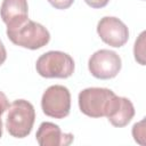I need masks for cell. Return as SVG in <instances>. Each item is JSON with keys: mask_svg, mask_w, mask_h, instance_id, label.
<instances>
[{"mask_svg": "<svg viewBox=\"0 0 146 146\" xmlns=\"http://www.w3.org/2000/svg\"><path fill=\"white\" fill-rule=\"evenodd\" d=\"M7 36L14 44L31 50L40 49L50 41L49 31L31 19H26L18 26L7 27Z\"/></svg>", "mask_w": 146, "mask_h": 146, "instance_id": "cell-1", "label": "cell"}, {"mask_svg": "<svg viewBox=\"0 0 146 146\" xmlns=\"http://www.w3.org/2000/svg\"><path fill=\"white\" fill-rule=\"evenodd\" d=\"M6 129L15 138L27 137L35 121V110L33 105L25 99H16L7 110Z\"/></svg>", "mask_w": 146, "mask_h": 146, "instance_id": "cell-2", "label": "cell"}, {"mask_svg": "<svg viewBox=\"0 0 146 146\" xmlns=\"http://www.w3.org/2000/svg\"><path fill=\"white\" fill-rule=\"evenodd\" d=\"M74 67L73 58L68 54L58 50L44 52L35 63V70L39 75L47 79L70 78L74 72Z\"/></svg>", "mask_w": 146, "mask_h": 146, "instance_id": "cell-3", "label": "cell"}, {"mask_svg": "<svg viewBox=\"0 0 146 146\" xmlns=\"http://www.w3.org/2000/svg\"><path fill=\"white\" fill-rule=\"evenodd\" d=\"M115 94L107 88H87L80 91L78 102L80 111L90 117L106 116Z\"/></svg>", "mask_w": 146, "mask_h": 146, "instance_id": "cell-4", "label": "cell"}, {"mask_svg": "<svg viewBox=\"0 0 146 146\" xmlns=\"http://www.w3.org/2000/svg\"><path fill=\"white\" fill-rule=\"evenodd\" d=\"M41 108L47 116L55 119L66 117L71 110L70 90L60 84L50 86L42 95Z\"/></svg>", "mask_w": 146, "mask_h": 146, "instance_id": "cell-5", "label": "cell"}, {"mask_svg": "<svg viewBox=\"0 0 146 146\" xmlns=\"http://www.w3.org/2000/svg\"><path fill=\"white\" fill-rule=\"evenodd\" d=\"M122 67L121 57L113 50L100 49L91 55L88 62V68L92 76L100 80L115 78Z\"/></svg>", "mask_w": 146, "mask_h": 146, "instance_id": "cell-6", "label": "cell"}, {"mask_svg": "<svg viewBox=\"0 0 146 146\" xmlns=\"http://www.w3.org/2000/svg\"><path fill=\"white\" fill-rule=\"evenodd\" d=\"M97 33L102 41L114 48L124 46L129 40V30L127 25L121 19L113 16L100 18L97 24Z\"/></svg>", "mask_w": 146, "mask_h": 146, "instance_id": "cell-7", "label": "cell"}, {"mask_svg": "<svg viewBox=\"0 0 146 146\" xmlns=\"http://www.w3.org/2000/svg\"><path fill=\"white\" fill-rule=\"evenodd\" d=\"M35 138L40 146H67L73 141L74 136L73 133H64L52 122H42L39 125Z\"/></svg>", "mask_w": 146, "mask_h": 146, "instance_id": "cell-8", "label": "cell"}, {"mask_svg": "<svg viewBox=\"0 0 146 146\" xmlns=\"http://www.w3.org/2000/svg\"><path fill=\"white\" fill-rule=\"evenodd\" d=\"M0 16L7 27H15L29 19V6L26 0H3L0 7Z\"/></svg>", "mask_w": 146, "mask_h": 146, "instance_id": "cell-9", "label": "cell"}, {"mask_svg": "<svg viewBox=\"0 0 146 146\" xmlns=\"http://www.w3.org/2000/svg\"><path fill=\"white\" fill-rule=\"evenodd\" d=\"M135 115V107L130 99L125 97H115L112 100L106 117L112 125L116 128L125 127Z\"/></svg>", "mask_w": 146, "mask_h": 146, "instance_id": "cell-10", "label": "cell"}, {"mask_svg": "<svg viewBox=\"0 0 146 146\" xmlns=\"http://www.w3.org/2000/svg\"><path fill=\"white\" fill-rule=\"evenodd\" d=\"M133 55H135V59L140 64V65H145V32H141L139 38L136 40L135 42V47H133Z\"/></svg>", "mask_w": 146, "mask_h": 146, "instance_id": "cell-11", "label": "cell"}, {"mask_svg": "<svg viewBox=\"0 0 146 146\" xmlns=\"http://www.w3.org/2000/svg\"><path fill=\"white\" fill-rule=\"evenodd\" d=\"M144 120H141L140 122L138 123H135L133 127H132V136H133V139L139 143L140 145H144V137H145V128H144Z\"/></svg>", "mask_w": 146, "mask_h": 146, "instance_id": "cell-12", "label": "cell"}, {"mask_svg": "<svg viewBox=\"0 0 146 146\" xmlns=\"http://www.w3.org/2000/svg\"><path fill=\"white\" fill-rule=\"evenodd\" d=\"M48 2L56 9H67L73 5L74 0H48Z\"/></svg>", "mask_w": 146, "mask_h": 146, "instance_id": "cell-13", "label": "cell"}, {"mask_svg": "<svg viewBox=\"0 0 146 146\" xmlns=\"http://www.w3.org/2000/svg\"><path fill=\"white\" fill-rule=\"evenodd\" d=\"M84 1L91 8L98 9V8H104L105 6H107V3H108L110 0H84Z\"/></svg>", "mask_w": 146, "mask_h": 146, "instance_id": "cell-14", "label": "cell"}, {"mask_svg": "<svg viewBox=\"0 0 146 146\" xmlns=\"http://www.w3.org/2000/svg\"><path fill=\"white\" fill-rule=\"evenodd\" d=\"M9 107V102H8V98L7 96L0 91V115H2Z\"/></svg>", "mask_w": 146, "mask_h": 146, "instance_id": "cell-15", "label": "cell"}, {"mask_svg": "<svg viewBox=\"0 0 146 146\" xmlns=\"http://www.w3.org/2000/svg\"><path fill=\"white\" fill-rule=\"evenodd\" d=\"M6 58H7V51H6V48L2 43V41L0 40V65H2L5 63Z\"/></svg>", "mask_w": 146, "mask_h": 146, "instance_id": "cell-16", "label": "cell"}, {"mask_svg": "<svg viewBox=\"0 0 146 146\" xmlns=\"http://www.w3.org/2000/svg\"><path fill=\"white\" fill-rule=\"evenodd\" d=\"M2 137V121H1V115H0V138Z\"/></svg>", "mask_w": 146, "mask_h": 146, "instance_id": "cell-17", "label": "cell"}]
</instances>
